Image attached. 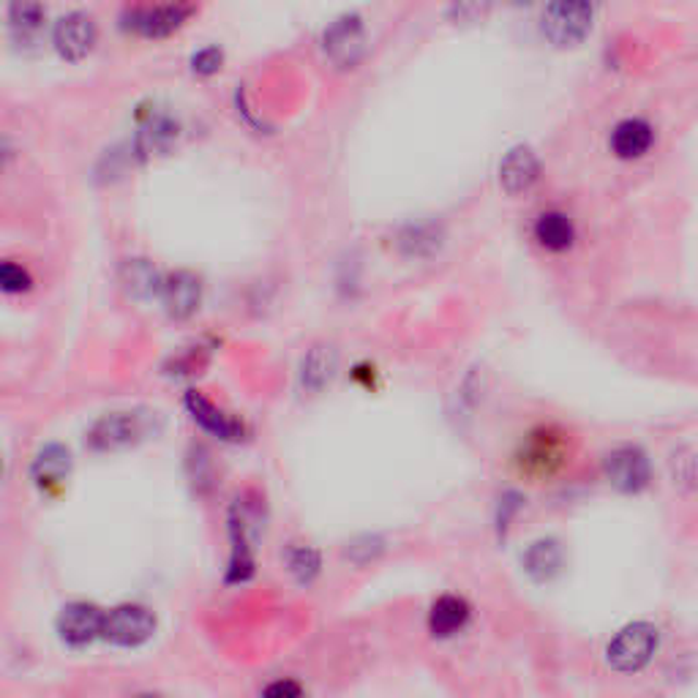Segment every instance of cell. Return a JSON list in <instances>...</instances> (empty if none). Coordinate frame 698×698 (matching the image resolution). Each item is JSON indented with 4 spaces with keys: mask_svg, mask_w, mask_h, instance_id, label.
Listing matches in <instances>:
<instances>
[{
    "mask_svg": "<svg viewBox=\"0 0 698 698\" xmlns=\"http://www.w3.org/2000/svg\"><path fill=\"white\" fill-rule=\"evenodd\" d=\"M222 61L224 55L219 47H205V50H200L195 58H191V68H195L197 74H213L219 72Z\"/></svg>",
    "mask_w": 698,
    "mask_h": 698,
    "instance_id": "cell-28",
    "label": "cell"
},
{
    "mask_svg": "<svg viewBox=\"0 0 698 698\" xmlns=\"http://www.w3.org/2000/svg\"><path fill=\"white\" fill-rule=\"evenodd\" d=\"M104 611L94 603H68L58 616V633L72 647H85L94 638L104 636Z\"/></svg>",
    "mask_w": 698,
    "mask_h": 698,
    "instance_id": "cell-10",
    "label": "cell"
},
{
    "mask_svg": "<svg viewBox=\"0 0 698 698\" xmlns=\"http://www.w3.org/2000/svg\"><path fill=\"white\" fill-rule=\"evenodd\" d=\"M155 631V620L148 609L142 606H117L104 616V636L107 641L117 644V647H139L148 641Z\"/></svg>",
    "mask_w": 698,
    "mask_h": 698,
    "instance_id": "cell-7",
    "label": "cell"
},
{
    "mask_svg": "<svg viewBox=\"0 0 698 698\" xmlns=\"http://www.w3.org/2000/svg\"><path fill=\"white\" fill-rule=\"evenodd\" d=\"M123 284L134 298H150V295L161 292L164 278H159V273L148 260H128L123 265Z\"/></svg>",
    "mask_w": 698,
    "mask_h": 698,
    "instance_id": "cell-20",
    "label": "cell"
},
{
    "mask_svg": "<svg viewBox=\"0 0 698 698\" xmlns=\"http://www.w3.org/2000/svg\"><path fill=\"white\" fill-rule=\"evenodd\" d=\"M68 466H72V456L61 445H47L39 453V459L34 461V477L39 486H52L61 483L66 477Z\"/></svg>",
    "mask_w": 698,
    "mask_h": 698,
    "instance_id": "cell-21",
    "label": "cell"
},
{
    "mask_svg": "<svg viewBox=\"0 0 698 698\" xmlns=\"http://www.w3.org/2000/svg\"><path fill=\"white\" fill-rule=\"evenodd\" d=\"M287 565L298 582H311L320 573V554L311 546H292L287 551Z\"/></svg>",
    "mask_w": 698,
    "mask_h": 698,
    "instance_id": "cell-24",
    "label": "cell"
},
{
    "mask_svg": "<svg viewBox=\"0 0 698 698\" xmlns=\"http://www.w3.org/2000/svg\"><path fill=\"white\" fill-rule=\"evenodd\" d=\"M142 434L145 423L137 412H112V415H104L94 423V428L88 432V445L99 453H107V450L128 448Z\"/></svg>",
    "mask_w": 698,
    "mask_h": 698,
    "instance_id": "cell-8",
    "label": "cell"
},
{
    "mask_svg": "<svg viewBox=\"0 0 698 698\" xmlns=\"http://www.w3.org/2000/svg\"><path fill=\"white\" fill-rule=\"evenodd\" d=\"M540 178V159L529 145H515L499 161V186L504 195L519 197L535 186Z\"/></svg>",
    "mask_w": 698,
    "mask_h": 698,
    "instance_id": "cell-9",
    "label": "cell"
},
{
    "mask_svg": "<svg viewBox=\"0 0 698 698\" xmlns=\"http://www.w3.org/2000/svg\"><path fill=\"white\" fill-rule=\"evenodd\" d=\"M439 244H443V229H439L434 222L410 224V227H407L399 238L401 251L410 257L434 254V251L439 249Z\"/></svg>",
    "mask_w": 698,
    "mask_h": 698,
    "instance_id": "cell-19",
    "label": "cell"
},
{
    "mask_svg": "<svg viewBox=\"0 0 698 698\" xmlns=\"http://www.w3.org/2000/svg\"><path fill=\"white\" fill-rule=\"evenodd\" d=\"M595 23V7L584 3V0H573V3H549L540 17V30L546 39L554 47H571L578 45L584 36L593 30Z\"/></svg>",
    "mask_w": 698,
    "mask_h": 698,
    "instance_id": "cell-3",
    "label": "cell"
},
{
    "mask_svg": "<svg viewBox=\"0 0 698 698\" xmlns=\"http://www.w3.org/2000/svg\"><path fill=\"white\" fill-rule=\"evenodd\" d=\"M603 475L616 491L641 494L652 483V464L649 456L636 445H620L603 459Z\"/></svg>",
    "mask_w": 698,
    "mask_h": 698,
    "instance_id": "cell-4",
    "label": "cell"
},
{
    "mask_svg": "<svg viewBox=\"0 0 698 698\" xmlns=\"http://www.w3.org/2000/svg\"><path fill=\"white\" fill-rule=\"evenodd\" d=\"M535 240L544 246L546 251H568L576 240V227H573L571 219L560 211H546L540 213L538 222H535Z\"/></svg>",
    "mask_w": 698,
    "mask_h": 698,
    "instance_id": "cell-18",
    "label": "cell"
},
{
    "mask_svg": "<svg viewBox=\"0 0 698 698\" xmlns=\"http://www.w3.org/2000/svg\"><path fill=\"white\" fill-rule=\"evenodd\" d=\"M486 12H488V7H453L450 9V14H453L456 20H461V23H464V20H470L472 23V17H483Z\"/></svg>",
    "mask_w": 698,
    "mask_h": 698,
    "instance_id": "cell-30",
    "label": "cell"
},
{
    "mask_svg": "<svg viewBox=\"0 0 698 698\" xmlns=\"http://www.w3.org/2000/svg\"><path fill=\"white\" fill-rule=\"evenodd\" d=\"M260 698H303V687L295 680H276L262 690Z\"/></svg>",
    "mask_w": 698,
    "mask_h": 698,
    "instance_id": "cell-29",
    "label": "cell"
},
{
    "mask_svg": "<svg viewBox=\"0 0 698 698\" xmlns=\"http://www.w3.org/2000/svg\"><path fill=\"white\" fill-rule=\"evenodd\" d=\"M45 7L41 3H14L9 9V23L12 28H23V30H36L45 20Z\"/></svg>",
    "mask_w": 698,
    "mask_h": 698,
    "instance_id": "cell-25",
    "label": "cell"
},
{
    "mask_svg": "<svg viewBox=\"0 0 698 698\" xmlns=\"http://www.w3.org/2000/svg\"><path fill=\"white\" fill-rule=\"evenodd\" d=\"M472 609L464 598L459 595H443L434 600L432 611H428V633L434 638H450L461 633L470 622Z\"/></svg>",
    "mask_w": 698,
    "mask_h": 698,
    "instance_id": "cell-16",
    "label": "cell"
},
{
    "mask_svg": "<svg viewBox=\"0 0 698 698\" xmlns=\"http://www.w3.org/2000/svg\"><path fill=\"white\" fill-rule=\"evenodd\" d=\"M652 142H655V128L649 126L644 117H625V121H620L609 139L611 153L622 161L641 159V155L652 148Z\"/></svg>",
    "mask_w": 698,
    "mask_h": 698,
    "instance_id": "cell-15",
    "label": "cell"
},
{
    "mask_svg": "<svg viewBox=\"0 0 698 698\" xmlns=\"http://www.w3.org/2000/svg\"><path fill=\"white\" fill-rule=\"evenodd\" d=\"M571 459V439L557 426H538L521 439L515 450V466L524 477L546 481L554 477Z\"/></svg>",
    "mask_w": 698,
    "mask_h": 698,
    "instance_id": "cell-1",
    "label": "cell"
},
{
    "mask_svg": "<svg viewBox=\"0 0 698 698\" xmlns=\"http://www.w3.org/2000/svg\"><path fill=\"white\" fill-rule=\"evenodd\" d=\"M200 278L191 271H175L164 278L161 284V300L166 306V314L175 316V320H186L197 311L200 306Z\"/></svg>",
    "mask_w": 698,
    "mask_h": 698,
    "instance_id": "cell-13",
    "label": "cell"
},
{
    "mask_svg": "<svg viewBox=\"0 0 698 698\" xmlns=\"http://www.w3.org/2000/svg\"><path fill=\"white\" fill-rule=\"evenodd\" d=\"M52 41H55V50L61 52L63 58L79 61V58H85L94 50L96 23L83 12L63 14L55 23V30H52Z\"/></svg>",
    "mask_w": 698,
    "mask_h": 698,
    "instance_id": "cell-11",
    "label": "cell"
},
{
    "mask_svg": "<svg viewBox=\"0 0 698 698\" xmlns=\"http://www.w3.org/2000/svg\"><path fill=\"white\" fill-rule=\"evenodd\" d=\"M562 546L554 538H540L535 544L527 546V551L521 554V568L533 582L544 584L551 582L554 576H560L562 571Z\"/></svg>",
    "mask_w": 698,
    "mask_h": 698,
    "instance_id": "cell-17",
    "label": "cell"
},
{
    "mask_svg": "<svg viewBox=\"0 0 698 698\" xmlns=\"http://www.w3.org/2000/svg\"><path fill=\"white\" fill-rule=\"evenodd\" d=\"M671 470V483H674L680 491L690 494L698 488V456L696 450L690 448H676L669 459Z\"/></svg>",
    "mask_w": 698,
    "mask_h": 698,
    "instance_id": "cell-23",
    "label": "cell"
},
{
    "mask_svg": "<svg viewBox=\"0 0 698 698\" xmlns=\"http://www.w3.org/2000/svg\"><path fill=\"white\" fill-rule=\"evenodd\" d=\"M134 698H161V696H153V693H142V696H134Z\"/></svg>",
    "mask_w": 698,
    "mask_h": 698,
    "instance_id": "cell-31",
    "label": "cell"
},
{
    "mask_svg": "<svg viewBox=\"0 0 698 698\" xmlns=\"http://www.w3.org/2000/svg\"><path fill=\"white\" fill-rule=\"evenodd\" d=\"M325 45V55L331 58L333 66L352 68L361 63L363 52H366V30H363V20L358 14H341L333 20L322 36Z\"/></svg>",
    "mask_w": 698,
    "mask_h": 698,
    "instance_id": "cell-5",
    "label": "cell"
},
{
    "mask_svg": "<svg viewBox=\"0 0 698 698\" xmlns=\"http://www.w3.org/2000/svg\"><path fill=\"white\" fill-rule=\"evenodd\" d=\"M178 121L166 110H148L139 112V128L134 137V150L139 155H155L172 148V142L178 139Z\"/></svg>",
    "mask_w": 698,
    "mask_h": 698,
    "instance_id": "cell-12",
    "label": "cell"
},
{
    "mask_svg": "<svg viewBox=\"0 0 698 698\" xmlns=\"http://www.w3.org/2000/svg\"><path fill=\"white\" fill-rule=\"evenodd\" d=\"M197 9L189 3H164V7H126L123 9L121 20L123 28L134 30L139 36L148 39H161L170 36L172 30H178L186 23V17H191Z\"/></svg>",
    "mask_w": 698,
    "mask_h": 698,
    "instance_id": "cell-6",
    "label": "cell"
},
{
    "mask_svg": "<svg viewBox=\"0 0 698 698\" xmlns=\"http://www.w3.org/2000/svg\"><path fill=\"white\" fill-rule=\"evenodd\" d=\"M186 407H189L191 417H195L205 432L216 434V437L227 439V443H238V439H244V432H246L244 423L229 417L227 412L219 410L213 401H208L205 396L197 394V390H189V394H186Z\"/></svg>",
    "mask_w": 698,
    "mask_h": 698,
    "instance_id": "cell-14",
    "label": "cell"
},
{
    "mask_svg": "<svg viewBox=\"0 0 698 698\" xmlns=\"http://www.w3.org/2000/svg\"><path fill=\"white\" fill-rule=\"evenodd\" d=\"M660 649V631L652 622H631L606 644V665L616 674H638L655 660Z\"/></svg>",
    "mask_w": 698,
    "mask_h": 698,
    "instance_id": "cell-2",
    "label": "cell"
},
{
    "mask_svg": "<svg viewBox=\"0 0 698 698\" xmlns=\"http://www.w3.org/2000/svg\"><path fill=\"white\" fill-rule=\"evenodd\" d=\"M0 284H3L7 292H23V289L30 287V276L23 265L3 262V267H0Z\"/></svg>",
    "mask_w": 698,
    "mask_h": 698,
    "instance_id": "cell-26",
    "label": "cell"
},
{
    "mask_svg": "<svg viewBox=\"0 0 698 698\" xmlns=\"http://www.w3.org/2000/svg\"><path fill=\"white\" fill-rule=\"evenodd\" d=\"M521 502H524V499H521V494H515V491H504L502 497H499V508H497L499 533H504V529L510 527V519H513V515L519 513Z\"/></svg>",
    "mask_w": 698,
    "mask_h": 698,
    "instance_id": "cell-27",
    "label": "cell"
},
{
    "mask_svg": "<svg viewBox=\"0 0 698 698\" xmlns=\"http://www.w3.org/2000/svg\"><path fill=\"white\" fill-rule=\"evenodd\" d=\"M333 366H336V356H333V349L331 347H314V349H309V356L303 358V374H300V379H303V385L309 390H320L322 385L331 379Z\"/></svg>",
    "mask_w": 698,
    "mask_h": 698,
    "instance_id": "cell-22",
    "label": "cell"
}]
</instances>
